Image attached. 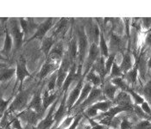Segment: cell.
Returning a JSON list of instances; mask_svg holds the SVG:
<instances>
[{
  "label": "cell",
  "mask_w": 151,
  "mask_h": 129,
  "mask_svg": "<svg viewBox=\"0 0 151 129\" xmlns=\"http://www.w3.org/2000/svg\"><path fill=\"white\" fill-rule=\"evenodd\" d=\"M32 90L33 87H29L26 90H20L17 95L15 96V98L13 99L12 103L10 104L7 111L5 112V115H10V114H14L17 112H21L24 110L25 108H27L28 107V102L31 93H32Z\"/></svg>",
  "instance_id": "6da1fadb"
},
{
  "label": "cell",
  "mask_w": 151,
  "mask_h": 129,
  "mask_svg": "<svg viewBox=\"0 0 151 129\" xmlns=\"http://www.w3.org/2000/svg\"><path fill=\"white\" fill-rule=\"evenodd\" d=\"M76 36L78 40L79 46V56H78V63L79 65L85 64L86 59V54L89 51V38L86 34V30L83 25L77 27L76 29Z\"/></svg>",
  "instance_id": "7a4b0ae2"
},
{
  "label": "cell",
  "mask_w": 151,
  "mask_h": 129,
  "mask_svg": "<svg viewBox=\"0 0 151 129\" xmlns=\"http://www.w3.org/2000/svg\"><path fill=\"white\" fill-rule=\"evenodd\" d=\"M73 63L74 62L71 59L68 52L66 51L58 70L56 71V72H57V89L58 90H61V87L68 75V72H69Z\"/></svg>",
  "instance_id": "3957f363"
},
{
  "label": "cell",
  "mask_w": 151,
  "mask_h": 129,
  "mask_svg": "<svg viewBox=\"0 0 151 129\" xmlns=\"http://www.w3.org/2000/svg\"><path fill=\"white\" fill-rule=\"evenodd\" d=\"M104 94H103L102 88L93 86V90L91 91V92H90L89 96H87V98L77 108V110L74 111V113H76V115L79 113H83L87 108H89L90 106L96 103L97 102L103 101V96H102Z\"/></svg>",
  "instance_id": "277c9868"
},
{
  "label": "cell",
  "mask_w": 151,
  "mask_h": 129,
  "mask_svg": "<svg viewBox=\"0 0 151 129\" xmlns=\"http://www.w3.org/2000/svg\"><path fill=\"white\" fill-rule=\"evenodd\" d=\"M82 76H83V74H82V65H79V63H77V61H76L73 64L69 72H68V75L65 82L61 87V93H67L70 85L72 84V83L74 82V81L79 82L83 78Z\"/></svg>",
  "instance_id": "5b68a950"
},
{
  "label": "cell",
  "mask_w": 151,
  "mask_h": 129,
  "mask_svg": "<svg viewBox=\"0 0 151 129\" xmlns=\"http://www.w3.org/2000/svg\"><path fill=\"white\" fill-rule=\"evenodd\" d=\"M10 25H11V28L10 29L8 28V29L10 30V33H11L12 38H13V41H14L15 51H17L23 45L24 33H23V29L21 28L19 20L13 18L10 21Z\"/></svg>",
  "instance_id": "8992f818"
},
{
  "label": "cell",
  "mask_w": 151,
  "mask_h": 129,
  "mask_svg": "<svg viewBox=\"0 0 151 129\" xmlns=\"http://www.w3.org/2000/svg\"><path fill=\"white\" fill-rule=\"evenodd\" d=\"M100 50H99V45H97L96 43H91L90 44V47H89V51H88V54L86 56V59L84 64V67L85 70L83 72V78L86 77V75L91 71L93 68L94 63L99 59L100 57Z\"/></svg>",
  "instance_id": "52a82bcc"
},
{
  "label": "cell",
  "mask_w": 151,
  "mask_h": 129,
  "mask_svg": "<svg viewBox=\"0 0 151 129\" xmlns=\"http://www.w3.org/2000/svg\"><path fill=\"white\" fill-rule=\"evenodd\" d=\"M16 83H15V88L17 86L18 83H20L19 86V91L23 87V83L24 79L28 77H30L31 74L29 71L27 70V62L26 59L23 55L19 57V59L17 60V67H16Z\"/></svg>",
  "instance_id": "ba28073f"
},
{
  "label": "cell",
  "mask_w": 151,
  "mask_h": 129,
  "mask_svg": "<svg viewBox=\"0 0 151 129\" xmlns=\"http://www.w3.org/2000/svg\"><path fill=\"white\" fill-rule=\"evenodd\" d=\"M17 115L20 118L21 121L27 123L26 125H33V126H37L38 123L40 122V119L42 116L41 114L29 108H25L24 110L18 113Z\"/></svg>",
  "instance_id": "9c48e42d"
},
{
  "label": "cell",
  "mask_w": 151,
  "mask_h": 129,
  "mask_svg": "<svg viewBox=\"0 0 151 129\" xmlns=\"http://www.w3.org/2000/svg\"><path fill=\"white\" fill-rule=\"evenodd\" d=\"M68 93V92H67ZM63 93V96L60 102V104L57 108V110L55 113L54 119H55V129L58 127L61 123V121L67 117V114H68V109L67 107V99H68V94Z\"/></svg>",
  "instance_id": "30bf717a"
},
{
  "label": "cell",
  "mask_w": 151,
  "mask_h": 129,
  "mask_svg": "<svg viewBox=\"0 0 151 129\" xmlns=\"http://www.w3.org/2000/svg\"><path fill=\"white\" fill-rule=\"evenodd\" d=\"M84 78H82L77 83L76 86L72 90V91L70 92L69 96L67 99V107H68V115L71 113L73 108L74 104L76 103V102L78 101L79 97H80V95L81 93L82 88L84 86Z\"/></svg>",
  "instance_id": "8fae6325"
},
{
  "label": "cell",
  "mask_w": 151,
  "mask_h": 129,
  "mask_svg": "<svg viewBox=\"0 0 151 129\" xmlns=\"http://www.w3.org/2000/svg\"><path fill=\"white\" fill-rule=\"evenodd\" d=\"M59 98L53 103V105L49 108V110L46 115V116L42 118L40 122L37 125V128L38 129H50L52 128V126L55 124V119H54V115L55 113V108L58 103Z\"/></svg>",
  "instance_id": "7c38bea8"
},
{
  "label": "cell",
  "mask_w": 151,
  "mask_h": 129,
  "mask_svg": "<svg viewBox=\"0 0 151 129\" xmlns=\"http://www.w3.org/2000/svg\"><path fill=\"white\" fill-rule=\"evenodd\" d=\"M52 27H53V18L49 17L38 26V29H36L35 33L33 35V36H31L29 39V41H33L34 39L42 41L46 37L47 33L52 29Z\"/></svg>",
  "instance_id": "4fadbf2b"
},
{
  "label": "cell",
  "mask_w": 151,
  "mask_h": 129,
  "mask_svg": "<svg viewBox=\"0 0 151 129\" xmlns=\"http://www.w3.org/2000/svg\"><path fill=\"white\" fill-rule=\"evenodd\" d=\"M60 65V63L54 61L52 59H46V61L42 65L41 70L38 73V76H37L38 78L41 80V79L45 78L48 74H51V73L53 74L55 71L58 70Z\"/></svg>",
  "instance_id": "5bb4252c"
},
{
  "label": "cell",
  "mask_w": 151,
  "mask_h": 129,
  "mask_svg": "<svg viewBox=\"0 0 151 129\" xmlns=\"http://www.w3.org/2000/svg\"><path fill=\"white\" fill-rule=\"evenodd\" d=\"M41 93H42V89H38L36 91L34 92V95L31 100L29 101L27 108L33 109L35 112L42 115L44 114V110H43V105H42V96H41Z\"/></svg>",
  "instance_id": "9a60e30c"
},
{
  "label": "cell",
  "mask_w": 151,
  "mask_h": 129,
  "mask_svg": "<svg viewBox=\"0 0 151 129\" xmlns=\"http://www.w3.org/2000/svg\"><path fill=\"white\" fill-rule=\"evenodd\" d=\"M132 101L133 100L128 92L120 91V92L115 96V99L113 100V103H115L117 106L124 107L128 108L129 110H131L134 108V104Z\"/></svg>",
  "instance_id": "2e32d148"
},
{
  "label": "cell",
  "mask_w": 151,
  "mask_h": 129,
  "mask_svg": "<svg viewBox=\"0 0 151 129\" xmlns=\"http://www.w3.org/2000/svg\"><path fill=\"white\" fill-rule=\"evenodd\" d=\"M63 41H58L55 42V44L53 46L48 56L47 59H52L54 61H56L58 63H60L61 60L64 57V54L66 51H64V47H63Z\"/></svg>",
  "instance_id": "e0dca14e"
},
{
  "label": "cell",
  "mask_w": 151,
  "mask_h": 129,
  "mask_svg": "<svg viewBox=\"0 0 151 129\" xmlns=\"http://www.w3.org/2000/svg\"><path fill=\"white\" fill-rule=\"evenodd\" d=\"M69 25V20L68 18H61L56 24L54 25L53 29L51 30V36L55 39H57L60 36H63L68 30V27Z\"/></svg>",
  "instance_id": "ac0fdd59"
},
{
  "label": "cell",
  "mask_w": 151,
  "mask_h": 129,
  "mask_svg": "<svg viewBox=\"0 0 151 129\" xmlns=\"http://www.w3.org/2000/svg\"><path fill=\"white\" fill-rule=\"evenodd\" d=\"M93 85L91 83H89V82L84 83V86H83V88H82L81 93V95H80V97H79L78 101L76 102V103H75L74 106H73V108L72 111H73V110H74L75 108H77L81 105L82 103H83V102L87 98V96H89L90 92H91V91L93 90ZM72 111H71V112H72Z\"/></svg>",
  "instance_id": "d6986e66"
},
{
  "label": "cell",
  "mask_w": 151,
  "mask_h": 129,
  "mask_svg": "<svg viewBox=\"0 0 151 129\" xmlns=\"http://www.w3.org/2000/svg\"><path fill=\"white\" fill-rule=\"evenodd\" d=\"M59 98L58 93L55 92H48L45 91L44 94L42 95V105H43V110L46 111L47 108H50L53 105V103Z\"/></svg>",
  "instance_id": "ffe728a7"
},
{
  "label": "cell",
  "mask_w": 151,
  "mask_h": 129,
  "mask_svg": "<svg viewBox=\"0 0 151 129\" xmlns=\"http://www.w3.org/2000/svg\"><path fill=\"white\" fill-rule=\"evenodd\" d=\"M56 42V39H55L53 36L51 35H48V36H46L42 41V46H41V50L42 52L43 53V54L45 55L46 59L47 58L51 49L53 46L55 44Z\"/></svg>",
  "instance_id": "44dd1931"
},
{
  "label": "cell",
  "mask_w": 151,
  "mask_h": 129,
  "mask_svg": "<svg viewBox=\"0 0 151 129\" xmlns=\"http://www.w3.org/2000/svg\"><path fill=\"white\" fill-rule=\"evenodd\" d=\"M117 89L118 88L116 87L115 84H113L112 83L109 81L106 83H104L102 91H103V94H104L105 97L108 100L113 102V100L115 99V96H116V92Z\"/></svg>",
  "instance_id": "7402d4cb"
},
{
  "label": "cell",
  "mask_w": 151,
  "mask_h": 129,
  "mask_svg": "<svg viewBox=\"0 0 151 129\" xmlns=\"http://www.w3.org/2000/svg\"><path fill=\"white\" fill-rule=\"evenodd\" d=\"M93 68L97 72V74L99 75V77L102 79L103 83H105V76H106V72H105V59L103 56H100L99 59H98L94 65H93Z\"/></svg>",
  "instance_id": "603a6c76"
},
{
  "label": "cell",
  "mask_w": 151,
  "mask_h": 129,
  "mask_svg": "<svg viewBox=\"0 0 151 129\" xmlns=\"http://www.w3.org/2000/svg\"><path fill=\"white\" fill-rule=\"evenodd\" d=\"M134 65H135L134 60L131 57V54L129 53H124L123 59H122V63L119 66H120V69L124 75L128 72L129 71H130L133 68Z\"/></svg>",
  "instance_id": "cb8c5ba5"
},
{
  "label": "cell",
  "mask_w": 151,
  "mask_h": 129,
  "mask_svg": "<svg viewBox=\"0 0 151 129\" xmlns=\"http://www.w3.org/2000/svg\"><path fill=\"white\" fill-rule=\"evenodd\" d=\"M14 44V41L12 38V35L10 33V30L8 28L5 29V39H4V44L2 49V54L8 56L10 53L12 52V46Z\"/></svg>",
  "instance_id": "d4e9b609"
},
{
  "label": "cell",
  "mask_w": 151,
  "mask_h": 129,
  "mask_svg": "<svg viewBox=\"0 0 151 129\" xmlns=\"http://www.w3.org/2000/svg\"><path fill=\"white\" fill-rule=\"evenodd\" d=\"M84 80H86V82L91 83L95 87H100L101 84L103 83L101 78L99 77V74H97V72L93 68H92L91 71L86 75V77L84 78Z\"/></svg>",
  "instance_id": "484cf974"
},
{
  "label": "cell",
  "mask_w": 151,
  "mask_h": 129,
  "mask_svg": "<svg viewBox=\"0 0 151 129\" xmlns=\"http://www.w3.org/2000/svg\"><path fill=\"white\" fill-rule=\"evenodd\" d=\"M99 50H100V55L103 56L106 59L109 57L110 53H109V47L107 46L105 34H104V30H103L102 27H100V38H99Z\"/></svg>",
  "instance_id": "4316f807"
},
{
  "label": "cell",
  "mask_w": 151,
  "mask_h": 129,
  "mask_svg": "<svg viewBox=\"0 0 151 129\" xmlns=\"http://www.w3.org/2000/svg\"><path fill=\"white\" fill-rule=\"evenodd\" d=\"M137 72H138V67H137V66L135 64L134 66H133V68L130 71H129L126 74H124V75L123 76V78L126 81V83H128L129 85V84L133 85V84H135V83H137V76H138Z\"/></svg>",
  "instance_id": "83f0119b"
},
{
  "label": "cell",
  "mask_w": 151,
  "mask_h": 129,
  "mask_svg": "<svg viewBox=\"0 0 151 129\" xmlns=\"http://www.w3.org/2000/svg\"><path fill=\"white\" fill-rule=\"evenodd\" d=\"M121 46V39L111 33L110 36V47H109V52L111 51V53H116V51L120 48Z\"/></svg>",
  "instance_id": "f1b7e54d"
},
{
  "label": "cell",
  "mask_w": 151,
  "mask_h": 129,
  "mask_svg": "<svg viewBox=\"0 0 151 129\" xmlns=\"http://www.w3.org/2000/svg\"><path fill=\"white\" fill-rule=\"evenodd\" d=\"M16 68H4L1 67V82L4 83L12 79V78L16 75Z\"/></svg>",
  "instance_id": "f546056e"
},
{
  "label": "cell",
  "mask_w": 151,
  "mask_h": 129,
  "mask_svg": "<svg viewBox=\"0 0 151 129\" xmlns=\"http://www.w3.org/2000/svg\"><path fill=\"white\" fill-rule=\"evenodd\" d=\"M112 103L113 102L112 101H110V100H107V101H100V102H97L96 103H94L91 107L94 108L95 109H97L98 111L100 110L102 111L103 113H105L106 111H108L111 107H112Z\"/></svg>",
  "instance_id": "4dcf8cb0"
},
{
  "label": "cell",
  "mask_w": 151,
  "mask_h": 129,
  "mask_svg": "<svg viewBox=\"0 0 151 129\" xmlns=\"http://www.w3.org/2000/svg\"><path fill=\"white\" fill-rule=\"evenodd\" d=\"M111 82L113 84H115L117 88L121 89V91H128V90L130 88L129 85L126 83V81L123 78H112Z\"/></svg>",
  "instance_id": "1f68e13d"
},
{
  "label": "cell",
  "mask_w": 151,
  "mask_h": 129,
  "mask_svg": "<svg viewBox=\"0 0 151 129\" xmlns=\"http://www.w3.org/2000/svg\"><path fill=\"white\" fill-rule=\"evenodd\" d=\"M55 87H57V72H54L51 75L46 91L48 92H55Z\"/></svg>",
  "instance_id": "d6a6232c"
},
{
  "label": "cell",
  "mask_w": 151,
  "mask_h": 129,
  "mask_svg": "<svg viewBox=\"0 0 151 129\" xmlns=\"http://www.w3.org/2000/svg\"><path fill=\"white\" fill-rule=\"evenodd\" d=\"M142 95H143L144 100H145L150 105H151V80L147 83L145 84V86L143 87Z\"/></svg>",
  "instance_id": "836d02e7"
},
{
  "label": "cell",
  "mask_w": 151,
  "mask_h": 129,
  "mask_svg": "<svg viewBox=\"0 0 151 129\" xmlns=\"http://www.w3.org/2000/svg\"><path fill=\"white\" fill-rule=\"evenodd\" d=\"M123 76H124V73L120 69V66L114 62L111 71L110 78L112 79V78H123Z\"/></svg>",
  "instance_id": "e575fe53"
},
{
  "label": "cell",
  "mask_w": 151,
  "mask_h": 129,
  "mask_svg": "<svg viewBox=\"0 0 151 129\" xmlns=\"http://www.w3.org/2000/svg\"><path fill=\"white\" fill-rule=\"evenodd\" d=\"M127 92L130 95V96H131L133 102L135 103V105H141V104L145 101L144 98H143L142 96H141L137 94V92H135V91H134L132 89H130V88L129 89Z\"/></svg>",
  "instance_id": "d590c367"
},
{
  "label": "cell",
  "mask_w": 151,
  "mask_h": 129,
  "mask_svg": "<svg viewBox=\"0 0 151 129\" xmlns=\"http://www.w3.org/2000/svg\"><path fill=\"white\" fill-rule=\"evenodd\" d=\"M115 58H116V53H111L109 55V57L105 59V72L106 75L110 73V71H111L112 66L115 62Z\"/></svg>",
  "instance_id": "8d00e7d4"
},
{
  "label": "cell",
  "mask_w": 151,
  "mask_h": 129,
  "mask_svg": "<svg viewBox=\"0 0 151 129\" xmlns=\"http://www.w3.org/2000/svg\"><path fill=\"white\" fill-rule=\"evenodd\" d=\"M74 118H75V115H73V116H67V117L62 120V122H61L55 129H68V128L71 126V124L73 123Z\"/></svg>",
  "instance_id": "74e56055"
},
{
  "label": "cell",
  "mask_w": 151,
  "mask_h": 129,
  "mask_svg": "<svg viewBox=\"0 0 151 129\" xmlns=\"http://www.w3.org/2000/svg\"><path fill=\"white\" fill-rule=\"evenodd\" d=\"M133 110L135 112V114L137 115V116L138 118H140L141 120H148L150 119V116L148 115L141 108L140 105H134V108H133Z\"/></svg>",
  "instance_id": "f35d334b"
},
{
  "label": "cell",
  "mask_w": 151,
  "mask_h": 129,
  "mask_svg": "<svg viewBox=\"0 0 151 129\" xmlns=\"http://www.w3.org/2000/svg\"><path fill=\"white\" fill-rule=\"evenodd\" d=\"M83 118H84V115H83V113H79V114H77V115H75V118H74V120H73V123L71 124V126L68 128V129L77 128H78V126L80 125V123L81 122V120H83Z\"/></svg>",
  "instance_id": "ab89813d"
},
{
  "label": "cell",
  "mask_w": 151,
  "mask_h": 129,
  "mask_svg": "<svg viewBox=\"0 0 151 129\" xmlns=\"http://www.w3.org/2000/svg\"><path fill=\"white\" fill-rule=\"evenodd\" d=\"M132 129H151V122L149 120H142Z\"/></svg>",
  "instance_id": "60d3db41"
},
{
  "label": "cell",
  "mask_w": 151,
  "mask_h": 129,
  "mask_svg": "<svg viewBox=\"0 0 151 129\" xmlns=\"http://www.w3.org/2000/svg\"><path fill=\"white\" fill-rule=\"evenodd\" d=\"M134 127L133 123L131 121H129L127 117H124L122 120H121V123H120V129H132Z\"/></svg>",
  "instance_id": "b9f144b4"
},
{
  "label": "cell",
  "mask_w": 151,
  "mask_h": 129,
  "mask_svg": "<svg viewBox=\"0 0 151 129\" xmlns=\"http://www.w3.org/2000/svg\"><path fill=\"white\" fill-rule=\"evenodd\" d=\"M12 98H10V99H8V100H4L3 97H1V115H2V117L4 116V112L5 111H7V109H8V105H9V103H10V102L12 101Z\"/></svg>",
  "instance_id": "7bdbcfd3"
},
{
  "label": "cell",
  "mask_w": 151,
  "mask_h": 129,
  "mask_svg": "<svg viewBox=\"0 0 151 129\" xmlns=\"http://www.w3.org/2000/svg\"><path fill=\"white\" fill-rule=\"evenodd\" d=\"M141 108H142V109L148 115H150L151 117V107L150 105L146 102V101H144L142 104H141Z\"/></svg>",
  "instance_id": "ee69618b"
},
{
  "label": "cell",
  "mask_w": 151,
  "mask_h": 129,
  "mask_svg": "<svg viewBox=\"0 0 151 129\" xmlns=\"http://www.w3.org/2000/svg\"><path fill=\"white\" fill-rule=\"evenodd\" d=\"M142 27L147 29L148 31L151 28V18L150 17H145L142 19Z\"/></svg>",
  "instance_id": "f6af8a7d"
},
{
  "label": "cell",
  "mask_w": 151,
  "mask_h": 129,
  "mask_svg": "<svg viewBox=\"0 0 151 129\" xmlns=\"http://www.w3.org/2000/svg\"><path fill=\"white\" fill-rule=\"evenodd\" d=\"M145 43H146V45L151 46V30H149L147 32V35L145 38Z\"/></svg>",
  "instance_id": "bcb514c9"
},
{
  "label": "cell",
  "mask_w": 151,
  "mask_h": 129,
  "mask_svg": "<svg viewBox=\"0 0 151 129\" xmlns=\"http://www.w3.org/2000/svg\"><path fill=\"white\" fill-rule=\"evenodd\" d=\"M92 129H106V127L103 126V125H101V124H99V123L98 122V124H97L96 126L93 127Z\"/></svg>",
  "instance_id": "7dc6e473"
},
{
  "label": "cell",
  "mask_w": 151,
  "mask_h": 129,
  "mask_svg": "<svg viewBox=\"0 0 151 129\" xmlns=\"http://www.w3.org/2000/svg\"><path fill=\"white\" fill-rule=\"evenodd\" d=\"M24 129H38L37 126H33V125H26Z\"/></svg>",
  "instance_id": "c3c4849f"
},
{
  "label": "cell",
  "mask_w": 151,
  "mask_h": 129,
  "mask_svg": "<svg viewBox=\"0 0 151 129\" xmlns=\"http://www.w3.org/2000/svg\"><path fill=\"white\" fill-rule=\"evenodd\" d=\"M148 67L151 70V55L150 57V59H149V60H148Z\"/></svg>",
  "instance_id": "681fc988"
},
{
  "label": "cell",
  "mask_w": 151,
  "mask_h": 129,
  "mask_svg": "<svg viewBox=\"0 0 151 129\" xmlns=\"http://www.w3.org/2000/svg\"><path fill=\"white\" fill-rule=\"evenodd\" d=\"M150 30H151V28H150Z\"/></svg>",
  "instance_id": "f907efd6"
},
{
  "label": "cell",
  "mask_w": 151,
  "mask_h": 129,
  "mask_svg": "<svg viewBox=\"0 0 151 129\" xmlns=\"http://www.w3.org/2000/svg\"><path fill=\"white\" fill-rule=\"evenodd\" d=\"M107 129H108V128H107Z\"/></svg>",
  "instance_id": "816d5d0a"
}]
</instances>
